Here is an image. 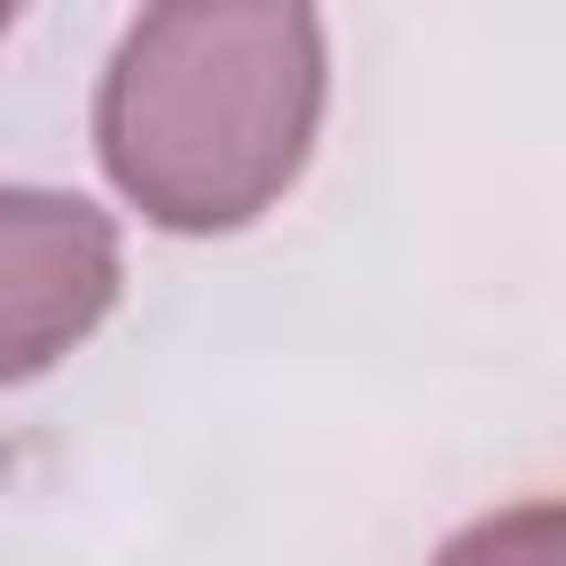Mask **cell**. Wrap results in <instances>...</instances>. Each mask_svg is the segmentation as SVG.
Segmentation results:
<instances>
[{
	"label": "cell",
	"instance_id": "6da1fadb",
	"mask_svg": "<svg viewBox=\"0 0 566 566\" xmlns=\"http://www.w3.org/2000/svg\"><path fill=\"white\" fill-rule=\"evenodd\" d=\"M327 97L318 18L283 0H195L124 27L97 88L106 177L159 230H239L310 159Z\"/></svg>",
	"mask_w": 566,
	"mask_h": 566
},
{
	"label": "cell",
	"instance_id": "7a4b0ae2",
	"mask_svg": "<svg viewBox=\"0 0 566 566\" xmlns=\"http://www.w3.org/2000/svg\"><path fill=\"white\" fill-rule=\"evenodd\" d=\"M0 310H9V336H0V371L9 380H35L62 345H80L106 301H115V230L80 203V195H35L18 186L0 203Z\"/></svg>",
	"mask_w": 566,
	"mask_h": 566
},
{
	"label": "cell",
	"instance_id": "3957f363",
	"mask_svg": "<svg viewBox=\"0 0 566 566\" xmlns=\"http://www.w3.org/2000/svg\"><path fill=\"white\" fill-rule=\"evenodd\" d=\"M433 566H566V504H513L469 522Z\"/></svg>",
	"mask_w": 566,
	"mask_h": 566
}]
</instances>
